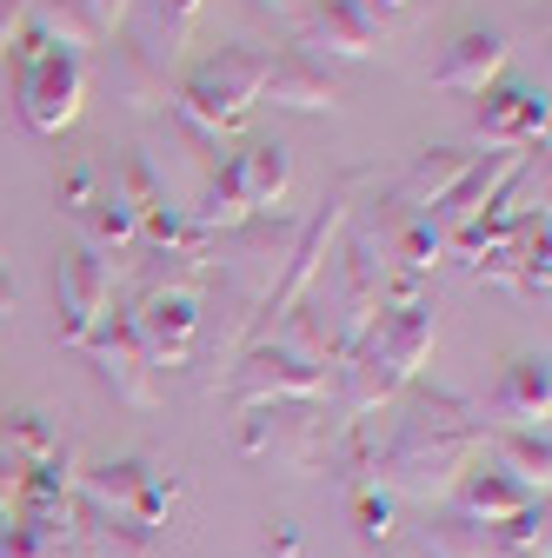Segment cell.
Wrapping results in <instances>:
<instances>
[{"mask_svg": "<svg viewBox=\"0 0 552 558\" xmlns=\"http://www.w3.org/2000/svg\"><path fill=\"white\" fill-rule=\"evenodd\" d=\"M240 173H247V206H253V220H260V214H273V206L287 199V186H293V154L280 147V140H260V147L240 154Z\"/></svg>", "mask_w": 552, "mask_h": 558, "instance_id": "obj_19", "label": "cell"}, {"mask_svg": "<svg viewBox=\"0 0 552 558\" xmlns=\"http://www.w3.org/2000/svg\"><path fill=\"white\" fill-rule=\"evenodd\" d=\"M266 60H273V53H266V47H247V40L206 53L193 74L180 81V113H187L200 133H233V126L253 113V100H260Z\"/></svg>", "mask_w": 552, "mask_h": 558, "instance_id": "obj_4", "label": "cell"}, {"mask_svg": "<svg viewBox=\"0 0 552 558\" xmlns=\"http://www.w3.org/2000/svg\"><path fill=\"white\" fill-rule=\"evenodd\" d=\"M266 551H273V558H300V525H293V519H273Z\"/></svg>", "mask_w": 552, "mask_h": 558, "instance_id": "obj_33", "label": "cell"}, {"mask_svg": "<svg viewBox=\"0 0 552 558\" xmlns=\"http://www.w3.org/2000/svg\"><path fill=\"white\" fill-rule=\"evenodd\" d=\"M519 167H526V147H493L487 160H472V167H466V173L446 186V199L433 206V214H420V220H433V227L453 240L459 227H472L479 214H487V206H493V193H500V186H506Z\"/></svg>", "mask_w": 552, "mask_h": 558, "instance_id": "obj_10", "label": "cell"}, {"mask_svg": "<svg viewBox=\"0 0 552 558\" xmlns=\"http://www.w3.org/2000/svg\"><path fill=\"white\" fill-rule=\"evenodd\" d=\"M253 8H287V0H253Z\"/></svg>", "mask_w": 552, "mask_h": 558, "instance_id": "obj_36", "label": "cell"}, {"mask_svg": "<svg viewBox=\"0 0 552 558\" xmlns=\"http://www.w3.org/2000/svg\"><path fill=\"white\" fill-rule=\"evenodd\" d=\"M487 433L479 426H459V433H427V426H406L386 452H380V472H386V493L393 499H420V506H440L453 485L472 472Z\"/></svg>", "mask_w": 552, "mask_h": 558, "instance_id": "obj_3", "label": "cell"}, {"mask_svg": "<svg viewBox=\"0 0 552 558\" xmlns=\"http://www.w3.org/2000/svg\"><path fill=\"white\" fill-rule=\"evenodd\" d=\"M147 459H100L87 472H74V493L100 512V519H133V506H141V485H147Z\"/></svg>", "mask_w": 552, "mask_h": 558, "instance_id": "obj_16", "label": "cell"}, {"mask_svg": "<svg viewBox=\"0 0 552 558\" xmlns=\"http://www.w3.org/2000/svg\"><path fill=\"white\" fill-rule=\"evenodd\" d=\"M427 558H487V532L472 519H440L427 532Z\"/></svg>", "mask_w": 552, "mask_h": 558, "instance_id": "obj_24", "label": "cell"}, {"mask_svg": "<svg viewBox=\"0 0 552 558\" xmlns=\"http://www.w3.org/2000/svg\"><path fill=\"white\" fill-rule=\"evenodd\" d=\"M367 8H373V14L386 21V14H406V8H412V0H367Z\"/></svg>", "mask_w": 552, "mask_h": 558, "instance_id": "obj_35", "label": "cell"}, {"mask_svg": "<svg viewBox=\"0 0 552 558\" xmlns=\"http://www.w3.org/2000/svg\"><path fill=\"white\" fill-rule=\"evenodd\" d=\"M493 545L500 551H539L545 558V506H532V512H513V519H500V532H493Z\"/></svg>", "mask_w": 552, "mask_h": 558, "instance_id": "obj_26", "label": "cell"}, {"mask_svg": "<svg viewBox=\"0 0 552 558\" xmlns=\"http://www.w3.org/2000/svg\"><path fill=\"white\" fill-rule=\"evenodd\" d=\"M307 47L347 53V60H373L386 47V21L367 8V0H320V14L307 21Z\"/></svg>", "mask_w": 552, "mask_h": 558, "instance_id": "obj_13", "label": "cell"}, {"mask_svg": "<svg viewBox=\"0 0 552 558\" xmlns=\"http://www.w3.org/2000/svg\"><path fill=\"white\" fill-rule=\"evenodd\" d=\"M453 493H459V519H472V525H500V519H513V512L545 506V493H532V485L513 478L506 465H479V472H466Z\"/></svg>", "mask_w": 552, "mask_h": 558, "instance_id": "obj_14", "label": "cell"}, {"mask_svg": "<svg viewBox=\"0 0 552 558\" xmlns=\"http://www.w3.org/2000/svg\"><path fill=\"white\" fill-rule=\"evenodd\" d=\"M506 34L500 27H466L446 53H440V66H433V87L440 94H487L500 74H506Z\"/></svg>", "mask_w": 552, "mask_h": 558, "instance_id": "obj_12", "label": "cell"}, {"mask_svg": "<svg viewBox=\"0 0 552 558\" xmlns=\"http://www.w3.org/2000/svg\"><path fill=\"white\" fill-rule=\"evenodd\" d=\"M8 74H14V100H21V120L34 133H67L81 120V100H87V53L74 47H53L34 21L8 40Z\"/></svg>", "mask_w": 552, "mask_h": 558, "instance_id": "obj_2", "label": "cell"}, {"mask_svg": "<svg viewBox=\"0 0 552 558\" xmlns=\"http://www.w3.org/2000/svg\"><path fill=\"white\" fill-rule=\"evenodd\" d=\"M133 332H141V353H147V366L160 373V366H187L193 360V339H200V293L193 287H154L147 293V306L133 313Z\"/></svg>", "mask_w": 552, "mask_h": 558, "instance_id": "obj_7", "label": "cell"}, {"mask_svg": "<svg viewBox=\"0 0 552 558\" xmlns=\"http://www.w3.org/2000/svg\"><path fill=\"white\" fill-rule=\"evenodd\" d=\"M0 558H53V545L34 538L27 525H0Z\"/></svg>", "mask_w": 552, "mask_h": 558, "instance_id": "obj_32", "label": "cell"}, {"mask_svg": "<svg viewBox=\"0 0 552 558\" xmlns=\"http://www.w3.org/2000/svg\"><path fill=\"white\" fill-rule=\"evenodd\" d=\"M113 306V259L100 246H74L60 259V339L81 345Z\"/></svg>", "mask_w": 552, "mask_h": 558, "instance_id": "obj_8", "label": "cell"}, {"mask_svg": "<svg viewBox=\"0 0 552 558\" xmlns=\"http://www.w3.org/2000/svg\"><path fill=\"white\" fill-rule=\"evenodd\" d=\"M81 345H87L94 373L113 386V399H127V405H154V366H147V353H141L133 313H107V319H100Z\"/></svg>", "mask_w": 552, "mask_h": 558, "instance_id": "obj_9", "label": "cell"}, {"mask_svg": "<svg viewBox=\"0 0 552 558\" xmlns=\"http://www.w3.org/2000/svg\"><path fill=\"white\" fill-rule=\"evenodd\" d=\"M360 186H367V173H339V180H333V193L320 199V214L293 233L287 272H280V287H273V300H266V319H287V313L313 293V279H320L326 253L339 246V233H347V220H353V193H360Z\"/></svg>", "mask_w": 552, "mask_h": 558, "instance_id": "obj_5", "label": "cell"}, {"mask_svg": "<svg viewBox=\"0 0 552 558\" xmlns=\"http://www.w3.org/2000/svg\"><path fill=\"white\" fill-rule=\"evenodd\" d=\"M399 259H406L412 272L440 266V259H446V233H440L433 220H406V233H399Z\"/></svg>", "mask_w": 552, "mask_h": 558, "instance_id": "obj_27", "label": "cell"}, {"mask_svg": "<svg viewBox=\"0 0 552 558\" xmlns=\"http://www.w3.org/2000/svg\"><path fill=\"white\" fill-rule=\"evenodd\" d=\"M353 519H360V538L367 545H386L399 525H393V493H380V485H367V493L353 499Z\"/></svg>", "mask_w": 552, "mask_h": 558, "instance_id": "obj_28", "label": "cell"}, {"mask_svg": "<svg viewBox=\"0 0 552 558\" xmlns=\"http://www.w3.org/2000/svg\"><path fill=\"white\" fill-rule=\"evenodd\" d=\"M74 8H81L87 34H94V40H107V34H120V21H127L133 0H74Z\"/></svg>", "mask_w": 552, "mask_h": 558, "instance_id": "obj_31", "label": "cell"}, {"mask_svg": "<svg viewBox=\"0 0 552 558\" xmlns=\"http://www.w3.org/2000/svg\"><path fill=\"white\" fill-rule=\"evenodd\" d=\"M127 206H133V220L141 227H154L160 214H167V193H160V180H154V167L141 160V154H127V167H120V186H113Z\"/></svg>", "mask_w": 552, "mask_h": 558, "instance_id": "obj_23", "label": "cell"}, {"mask_svg": "<svg viewBox=\"0 0 552 558\" xmlns=\"http://www.w3.org/2000/svg\"><path fill=\"white\" fill-rule=\"evenodd\" d=\"M0 272H8V253H0Z\"/></svg>", "mask_w": 552, "mask_h": 558, "instance_id": "obj_37", "label": "cell"}, {"mask_svg": "<svg viewBox=\"0 0 552 558\" xmlns=\"http://www.w3.org/2000/svg\"><path fill=\"white\" fill-rule=\"evenodd\" d=\"M200 8H206V0H160V40H167V60H173V53H180V40L193 34Z\"/></svg>", "mask_w": 552, "mask_h": 558, "instance_id": "obj_30", "label": "cell"}, {"mask_svg": "<svg viewBox=\"0 0 552 558\" xmlns=\"http://www.w3.org/2000/svg\"><path fill=\"white\" fill-rule=\"evenodd\" d=\"M440 339V306L433 300H412V306H393L367 326V339L347 353V412L367 418L373 405H386L393 392H406L420 379L427 353Z\"/></svg>", "mask_w": 552, "mask_h": 558, "instance_id": "obj_1", "label": "cell"}, {"mask_svg": "<svg viewBox=\"0 0 552 558\" xmlns=\"http://www.w3.org/2000/svg\"><path fill=\"white\" fill-rule=\"evenodd\" d=\"M493 452H500V465H506L513 478H526L532 493H545V465H552L545 433H532V426H500V433H493Z\"/></svg>", "mask_w": 552, "mask_h": 558, "instance_id": "obj_20", "label": "cell"}, {"mask_svg": "<svg viewBox=\"0 0 552 558\" xmlns=\"http://www.w3.org/2000/svg\"><path fill=\"white\" fill-rule=\"evenodd\" d=\"M260 100H273V107H293V113H326L339 94H333V81L320 74V66L307 60V47H287V53H273V60H266Z\"/></svg>", "mask_w": 552, "mask_h": 558, "instance_id": "obj_15", "label": "cell"}, {"mask_svg": "<svg viewBox=\"0 0 552 558\" xmlns=\"http://www.w3.org/2000/svg\"><path fill=\"white\" fill-rule=\"evenodd\" d=\"M94 545H100V558H154V532L141 519H100Z\"/></svg>", "mask_w": 552, "mask_h": 558, "instance_id": "obj_25", "label": "cell"}, {"mask_svg": "<svg viewBox=\"0 0 552 558\" xmlns=\"http://www.w3.org/2000/svg\"><path fill=\"white\" fill-rule=\"evenodd\" d=\"M472 160H479L472 147H427L420 160H412V173L399 180V193H393V199H399V206H412V220H420V214H433V206L446 199V186H453Z\"/></svg>", "mask_w": 552, "mask_h": 558, "instance_id": "obj_18", "label": "cell"}, {"mask_svg": "<svg viewBox=\"0 0 552 558\" xmlns=\"http://www.w3.org/2000/svg\"><path fill=\"white\" fill-rule=\"evenodd\" d=\"M8 306H14V279L0 272V332H8Z\"/></svg>", "mask_w": 552, "mask_h": 558, "instance_id": "obj_34", "label": "cell"}, {"mask_svg": "<svg viewBox=\"0 0 552 558\" xmlns=\"http://www.w3.org/2000/svg\"><path fill=\"white\" fill-rule=\"evenodd\" d=\"M545 405H552V379H545V353H519L493 392V412L506 418V426H532L545 433Z\"/></svg>", "mask_w": 552, "mask_h": 558, "instance_id": "obj_17", "label": "cell"}, {"mask_svg": "<svg viewBox=\"0 0 552 558\" xmlns=\"http://www.w3.org/2000/svg\"><path fill=\"white\" fill-rule=\"evenodd\" d=\"M0 446H8V452L27 465V472H34V465H47V459L60 452L53 426H47L40 412H27V405H21V412H0Z\"/></svg>", "mask_w": 552, "mask_h": 558, "instance_id": "obj_21", "label": "cell"}, {"mask_svg": "<svg viewBox=\"0 0 552 558\" xmlns=\"http://www.w3.org/2000/svg\"><path fill=\"white\" fill-rule=\"evenodd\" d=\"M233 392L247 412L260 405H307L326 392V366L313 353H300V345H253V353L240 360L233 373Z\"/></svg>", "mask_w": 552, "mask_h": 558, "instance_id": "obj_6", "label": "cell"}, {"mask_svg": "<svg viewBox=\"0 0 552 558\" xmlns=\"http://www.w3.org/2000/svg\"><path fill=\"white\" fill-rule=\"evenodd\" d=\"M53 199H60V214H74V220H81V214H87V206L100 199V173H94L87 160H74V167H67V173H60V186H53Z\"/></svg>", "mask_w": 552, "mask_h": 558, "instance_id": "obj_29", "label": "cell"}, {"mask_svg": "<svg viewBox=\"0 0 552 558\" xmlns=\"http://www.w3.org/2000/svg\"><path fill=\"white\" fill-rule=\"evenodd\" d=\"M479 140L487 147H539L545 140V94L539 87H519V81H493L479 94Z\"/></svg>", "mask_w": 552, "mask_h": 558, "instance_id": "obj_11", "label": "cell"}, {"mask_svg": "<svg viewBox=\"0 0 552 558\" xmlns=\"http://www.w3.org/2000/svg\"><path fill=\"white\" fill-rule=\"evenodd\" d=\"M81 220H87V246H100V253H113V246H133V240H141V220H133V206H127L120 193H100Z\"/></svg>", "mask_w": 552, "mask_h": 558, "instance_id": "obj_22", "label": "cell"}]
</instances>
